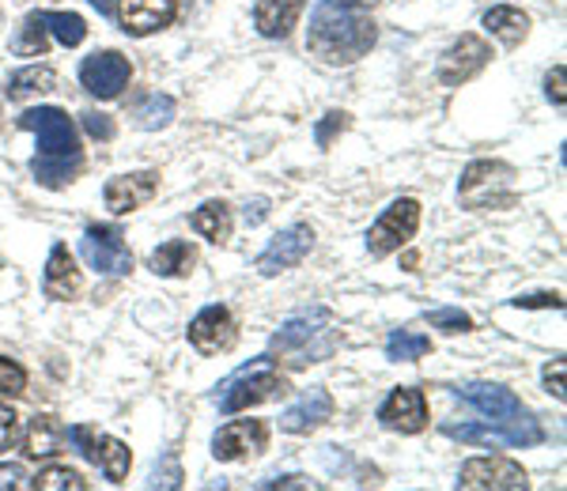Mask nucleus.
I'll use <instances>...</instances> for the list:
<instances>
[{"label": "nucleus", "instance_id": "36", "mask_svg": "<svg viewBox=\"0 0 567 491\" xmlns=\"http://www.w3.org/2000/svg\"><path fill=\"white\" fill-rule=\"evenodd\" d=\"M349 122L352 117L344 114V111H329L322 122H318V129H315V140H318V148H329V144H333V136L337 133H344L349 129Z\"/></svg>", "mask_w": 567, "mask_h": 491}, {"label": "nucleus", "instance_id": "9", "mask_svg": "<svg viewBox=\"0 0 567 491\" xmlns=\"http://www.w3.org/2000/svg\"><path fill=\"white\" fill-rule=\"evenodd\" d=\"M80 253L103 276H130L133 272V253L114 227H87L84 239H80Z\"/></svg>", "mask_w": 567, "mask_h": 491}, {"label": "nucleus", "instance_id": "37", "mask_svg": "<svg viewBox=\"0 0 567 491\" xmlns=\"http://www.w3.org/2000/svg\"><path fill=\"white\" fill-rule=\"evenodd\" d=\"M511 306H518V311H564V299L556 295V291H542V295L511 299Z\"/></svg>", "mask_w": 567, "mask_h": 491}, {"label": "nucleus", "instance_id": "10", "mask_svg": "<svg viewBox=\"0 0 567 491\" xmlns=\"http://www.w3.org/2000/svg\"><path fill=\"white\" fill-rule=\"evenodd\" d=\"M130 80H133V65L117 50L91 53V58H84V65H80V84L95 98H117L130 87Z\"/></svg>", "mask_w": 567, "mask_h": 491}, {"label": "nucleus", "instance_id": "11", "mask_svg": "<svg viewBox=\"0 0 567 491\" xmlns=\"http://www.w3.org/2000/svg\"><path fill=\"white\" fill-rule=\"evenodd\" d=\"M492 61V50H488V42L477 39V34H462L458 42L451 45V50L439 58V69H435V76L443 80L446 87H462V84H470L477 72L488 65Z\"/></svg>", "mask_w": 567, "mask_h": 491}, {"label": "nucleus", "instance_id": "16", "mask_svg": "<svg viewBox=\"0 0 567 491\" xmlns=\"http://www.w3.org/2000/svg\"><path fill=\"white\" fill-rule=\"evenodd\" d=\"M379 424L401 435H420L427 427V405L424 394L413 386H398L379 408Z\"/></svg>", "mask_w": 567, "mask_h": 491}, {"label": "nucleus", "instance_id": "33", "mask_svg": "<svg viewBox=\"0 0 567 491\" xmlns=\"http://www.w3.org/2000/svg\"><path fill=\"white\" fill-rule=\"evenodd\" d=\"M31 488L34 491H84L87 480L69 466H50L31 480Z\"/></svg>", "mask_w": 567, "mask_h": 491}, {"label": "nucleus", "instance_id": "7", "mask_svg": "<svg viewBox=\"0 0 567 491\" xmlns=\"http://www.w3.org/2000/svg\"><path fill=\"white\" fill-rule=\"evenodd\" d=\"M65 439L76 442L80 453L106 472L110 484H125L130 466H133V453L122 439H114V435H99L95 427H72V431H65Z\"/></svg>", "mask_w": 567, "mask_h": 491}, {"label": "nucleus", "instance_id": "31", "mask_svg": "<svg viewBox=\"0 0 567 491\" xmlns=\"http://www.w3.org/2000/svg\"><path fill=\"white\" fill-rule=\"evenodd\" d=\"M45 45H50V31H45L42 15L39 12L27 15L23 27H20V34H16V42H12V50L20 53V58H42Z\"/></svg>", "mask_w": 567, "mask_h": 491}, {"label": "nucleus", "instance_id": "40", "mask_svg": "<svg viewBox=\"0 0 567 491\" xmlns=\"http://www.w3.org/2000/svg\"><path fill=\"white\" fill-rule=\"evenodd\" d=\"M84 129L95 136V140H110L114 136V122L106 114H84Z\"/></svg>", "mask_w": 567, "mask_h": 491}, {"label": "nucleus", "instance_id": "25", "mask_svg": "<svg viewBox=\"0 0 567 491\" xmlns=\"http://www.w3.org/2000/svg\"><path fill=\"white\" fill-rule=\"evenodd\" d=\"M31 170L42 186L61 189V186H69V181L80 178V170H84V156H34Z\"/></svg>", "mask_w": 567, "mask_h": 491}, {"label": "nucleus", "instance_id": "41", "mask_svg": "<svg viewBox=\"0 0 567 491\" xmlns=\"http://www.w3.org/2000/svg\"><path fill=\"white\" fill-rule=\"evenodd\" d=\"M178 480H182V472L175 466V458H167V469L155 466L152 472V488H178Z\"/></svg>", "mask_w": 567, "mask_h": 491}, {"label": "nucleus", "instance_id": "28", "mask_svg": "<svg viewBox=\"0 0 567 491\" xmlns=\"http://www.w3.org/2000/svg\"><path fill=\"white\" fill-rule=\"evenodd\" d=\"M136 117V125H141L144 133H155V129H167L171 122H175V98L171 95H148V98H141V106L133 111Z\"/></svg>", "mask_w": 567, "mask_h": 491}, {"label": "nucleus", "instance_id": "35", "mask_svg": "<svg viewBox=\"0 0 567 491\" xmlns=\"http://www.w3.org/2000/svg\"><path fill=\"white\" fill-rule=\"evenodd\" d=\"M23 389H27V370L20 367V363L0 356V394H4V397H20Z\"/></svg>", "mask_w": 567, "mask_h": 491}, {"label": "nucleus", "instance_id": "23", "mask_svg": "<svg viewBox=\"0 0 567 491\" xmlns=\"http://www.w3.org/2000/svg\"><path fill=\"white\" fill-rule=\"evenodd\" d=\"M65 447V427H61L53 416H34L31 427H27V439H23V453L27 458H53Z\"/></svg>", "mask_w": 567, "mask_h": 491}, {"label": "nucleus", "instance_id": "30", "mask_svg": "<svg viewBox=\"0 0 567 491\" xmlns=\"http://www.w3.org/2000/svg\"><path fill=\"white\" fill-rule=\"evenodd\" d=\"M432 352V341L424 333H409V330H398L390 333L386 341V359L393 363H413V359H424Z\"/></svg>", "mask_w": 567, "mask_h": 491}, {"label": "nucleus", "instance_id": "18", "mask_svg": "<svg viewBox=\"0 0 567 491\" xmlns=\"http://www.w3.org/2000/svg\"><path fill=\"white\" fill-rule=\"evenodd\" d=\"M458 394H462L473 408H477L484 420L496 424V427L511 424V420H518V416L526 412L523 401H518V397L511 394V389L492 386V382H470V386H462Z\"/></svg>", "mask_w": 567, "mask_h": 491}, {"label": "nucleus", "instance_id": "38", "mask_svg": "<svg viewBox=\"0 0 567 491\" xmlns=\"http://www.w3.org/2000/svg\"><path fill=\"white\" fill-rule=\"evenodd\" d=\"M16 442H20V416L8 405H0V453L12 450Z\"/></svg>", "mask_w": 567, "mask_h": 491}, {"label": "nucleus", "instance_id": "12", "mask_svg": "<svg viewBox=\"0 0 567 491\" xmlns=\"http://www.w3.org/2000/svg\"><path fill=\"white\" fill-rule=\"evenodd\" d=\"M310 245H315V231H310L307 223L284 227L277 239H269V245L261 250L258 272H261V276H280V272L296 269L299 261H303L307 253H310Z\"/></svg>", "mask_w": 567, "mask_h": 491}, {"label": "nucleus", "instance_id": "32", "mask_svg": "<svg viewBox=\"0 0 567 491\" xmlns=\"http://www.w3.org/2000/svg\"><path fill=\"white\" fill-rule=\"evenodd\" d=\"M443 431L451 435V439L473 442V447H507V442H503V431L488 420L484 424H446Z\"/></svg>", "mask_w": 567, "mask_h": 491}, {"label": "nucleus", "instance_id": "15", "mask_svg": "<svg viewBox=\"0 0 567 491\" xmlns=\"http://www.w3.org/2000/svg\"><path fill=\"white\" fill-rule=\"evenodd\" d=\"M155 194H159V175L155 170H133V175H117L106 181L103 201L114 216H130L148 205Z\"/></svg>", "mask_w": 567, "mask_h": 491}, {"label": "nucleus", "instance_id": "45", "mask_svg": "<svg viewBox=\"0 0 567 491\" xmlns=\"http://www.w3.org/2000/svg\"><path fill=\"white\" fill-rule=\"evenodd\" d=\"M269 488H315V484L303 480V477H284V480H272Z\"/></svg>", "mask_w": 567, "mask_h": 491}, {"label": "nucleus", "instance_id": "43", "mask_svg": "<svg viewBox=\"0 0 567 491\" xmlns=\"http://www.w3.org/2000/svg\"><path fill=\"white\" fill-rule=\"evenodd\" d=\"M265 216H269V201H265V197H254V201H246V223L258 227Z\"/></svg>", "mask_w": 567, "mask_h": 491}, {"label": "nucleus", "instance_id": "46", "mask_svg": "<svg viewBox=\"0 0 567 491\" xmlns=\"http://www.w3.org/2000/svg\"><path fill=\"white\" fill-rule=\"evenodd\" d=\"M341 4H352V8H374L379 0H341Z\"/></svg>", "mask_w": 567, "mask_h": 491}, {"label": "nucleus", "instance_id": "26", "mask_svg": "<svg viewBox=\"0 0 567 491\" xmlns=\"http://www.w3.org/2000/svg\"><path fill=\"white\" fill-rule=\"evenodd\" d=\"M194 231L200 234V239L224 245L227 239H231V208H227L224 201H205L194 212Z\"/></svg>", "mask_w": 567, "mask_h": 491}, {"label": "nucleus", "instance_id": "27", "mask_svg": "<svg viewBox=\"0 0 567 491\" xmlns=\"http://www.w3.org/2000/svg\"><path fill=\"white\" fill-rule=\"evenodd\" d=\"M58 87V72L50 65H31V69H20L8 76V98H31V95H42V91H53Z\"/></svg>", "mask_w": 567, "mask_h": 491}, {"label": "nucleus", "instance_id": "19", "mask_svg": "<svg viewBox=\"0 0 567 491\" xmlns=\"http://www.w3.org/2000/svg\"><path fill=\"white\" fill-rule=\"evenodd\" d=\"M329 416H333V397H329V389L315 386V389H307L296 405L284 408L280 427L288 435H310L315 427H322Z\"/></svg>", "mask_w": 567, "mask_h": 491}, {"label": "nucleus", "instance_id": "24", "mask_svg": "<svg viewBox=\"0 0 567 491\" xmlns=\"http://www.w3.org/2000/svg\"><path fill=\"white\" fill-rule=\"evenodd\" d=\"M194 261H197L194 245L182 242V239H171V242H163L159 250H152L148 265L155 276H189V272H194Z\"/></svg>", "mask_w": 567, "mask_h": 491}, {"label": "nucleus", "instance_id": "14", "mask_svg": "<svg viewBox=\"0 0 567 491\" xmlns=\"http://www.w3.org/2000/svg\"><path fill=\"white\" fill-rule=\"evenodd\" d=\"M235 317L227 306H205L194 322H189V344L200 356H219V352L235 348Z\"/></svg>", "mask_w": 567, "mask_h": 491}, {"label": "nucleus", "instance_id": "21", "mask_svg": "<svg viewBox=\"0 0 567 491\" xmlns=\"http://www.w3.org/2000/svg\"><path fill=\"white\" fill-rule=\"evenodd\" d=\"M303 8L307 0H258L254 4V23H258L265 39H288L291 27L303 15Z\"/></svg>", "mask_w": 567, "mask_h": 491}, {"label": "nucleus", "instance_id": "6", "mask_svg": "<svg viewBox=\"0 0 567 491\" xmlns=\"http://www.w3.org/2000/svg\"><path fill=\"white\" fill-rule=\"evenodd\" d=\"M20 129L39 136V156H80L76 125L58 106H34L20 117Z\"/></svg>", "mask_w": 567, "mask_h": 491}, {"label": "nucleus", "instance_id": "44", "mask_svg": "<svg viewBox=\"0 0 567 491\" xmlns=\"http://www.w3.org/2000/svg\"><path fill=\"white\" fill-rule=\"evenodd\" d=\"M20 484V469L16 466H0V491H12Z\"/></svg>", "mask_w": 567, "mask_h": 491}, {"label": "nucleus", "instance_id": "34", "mask_svg": "<svg viewBox=\"0 0 567 491\" xmlns=\"http://www.w3.org/2000/svg\"><path fill=\"white\" fill-rule=\"evenodd\" d=\"M427 325L439 333H470L473 330V317L458 311V306H439V311H427Z\"/></svg>", "mask_w": 567, "mask_h": 491}, {"label": "nucleus", "instance_id": "22", "mask_svg": "<svg viewBox=\"0 0 567 491\" xmlns=\"http://www.w3.org/2000/svg\"><path fill=\"white\" fill-rule=\"evenodd\" d=\"M484 31L492 34V39H499L507 50H515L518 42H526L529 34V15L523 8H511V4H496L484 12Z\"/></svg>", "mask_w": 567, "mask_h": 491}, {"label": "nucleus", "instance_id": "17", "mask_svg": "<svg viewBox=\"0 0 567 491\" xmlns=\"http://www.w3.org/2000/svg\"><path fill=\"white\" fill-rule=\"evenodd\" d=\"M178 15V0H117V20H122L125 34L144 39L163 27H171Z\"/></svg>", "mask_w": 567, "mask_h": 491}, {"label": "nucleus", "instance_id": "5", "mask_svg": "<svg viewBox=\"0 0 567 491\" xmlns=\"http://www.w3.org/2000/svg\"><path fill=\"white\" fill-rule=\"evenodd\" d=\"M416 227H420V201H413V197H398V201H393L368 231L371 258H390V253H398L401 245L413 242Z\"/></svg>", "mask_w": 567, "mask_h": 491}, {"label": "nucleus", "instance_id": "29", "mask_svg": "<svg viewBox=\"0 0 567 491\" xmlns=\"http://www.w3.org/2000/svg\"><path fill=\"white\" fill-rule=\"evenodd\" d=\"M39 15H42L45 31H50L61 45H80L87 39L84 15H76V12H39Z\"/></svg>", "mask_w": 567, "mask_h": 491}, {"label": "nucleus", "instance_id": "39", "mask_svg": "<svg viewBox=\"0 0 567 491\" xmlns=\"http://www.w3.org/2000/svg\"><path fill=\"white\" fill-rule=\"evenodd\" d=\"M564 370H567V363L564 359H553L545 367V375H542L545 378V389L556 397V401H564Z\"/></svg>", "mask_w": 567, "mask_h": 491}, {"label": "nucleus", "instance_id": "2", "mask_svg": "<svg viewBox=\"0 0 567 491\" xmlns=\"http://www.w3.org/2000/svg\"><path fill=\"white\" fill-rule=\"evenodd\" d=\"M458 201L470 212H488V208H511L518 201L515 167L503 159H477L465 167L458 181Z\"/></svg>", "mask_w": 567, "mask_h": 491}, {"label": "nucleus", "instance_id": "42", "mask_svg": "<svg viewBox=\"0 0 567 491\" xmlns=\"http://www.w3.org/2000/svg\"><path fill=\"white\" fill-rule=\"evenodd\" d=\"M545 87H548V98H553L556 106H564V103H567V91H564V65H556L553 72H548Z\"/></svg>", "mask_w": 567, "mask_h": 491}, {"label": "nucleus", "instance_id": "3", "mask_svg": "<svg viewBox=\"0 0 567 491\" xmlns=\"http://www.w3.org/2000/svg\"><path fill=\"white\" fill-rule=\"evenodd\" d=\"M329 322H333V314H329L326 306H315V311L288 317L277 330V336H272V348L284 352V356H296L291 359L296 367H303V356H310L307 363H322L329 352H333V341H322V344H315V341L326 336Z\"/></svg>", "mask_w": 567, "mask_h": 491}, {"label": "nucleus", "instance_id": "13", "mask_svg": "<svg viewBox=\"0 0 567 491\" xmlns=\"http://www.w3.org/2000/svg\"><path fill=\"white\" fill-rule=\"evenodd\" d=\"M269 447V427L261 420H231L213 435V458L216 461H243Z\"/></svg>", "mask_w": 567, "mask_h": 491}, {"label": "nucleus", "instance_id": "4", "mask_svg": "<svg viewBox=\"0 0 567 491\" xmlns=\"http://www.w3.org/2000/svg\"><path fill=\"white\" fill-rule=\"evenodd\" d=\"M288 389L277 370H272L269 359H258L254 367H243L235 378L224 382V394H219V408L224 412H243V408H254L261 401H272Z\"/></svg>", "mask_w": 567, "mask_h": 491}, {"label": "nucleus", "instance_id": "8", "mask_svg": "<svg viewBox=\"0 0 567 491\" xmlns=\"http://www.w3.org/2000/svg\"><path fill=\"white\" fill-rule=\"evenodd\" d=\"M458 488L465 491H526L529 480L523 466H515L511 458H473L465 461L458 472Z\"/></svg>", "mask_w": 567, "mask_h": 491}, {"label": "nucleus", "instance_id": "20", "mask_svg": "<svg viewBox=\"0 0 567 491\" xmlns=\"http://www.w3.org/2000/svg\"><path fill=\"white\" fill-rule=\"evenodd\" d=\"M42 291L45 299H58V303H69L72 295L80 291V269L72 261L69 245H53L50 261H45V276H42Z\"/></svg>", "mask_w": 567, "mask_h": 491}, {"label": "nucleus", "instance_id": "1", "mask_svg": "<svg viewBox=\"0 0 567 491\" xmlns=\"http://www.w3.org/2000/svg\"><path fill=\"white\" fill-rule=\"evenodd\" d=\"M374 39H379V31H374L368 8L322 0L315 8V20H310L307 50L315 58L329 61V65H352V61H360L371 50Z\"/></svg>", "mask_w": 567, "mask_h": 491}]
</instances>
